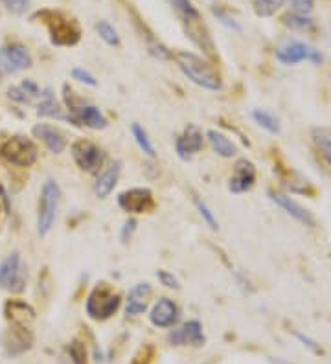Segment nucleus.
<instances>
[{
  "instance_id": "1",
  "label": "nucleus",
  "mask_w": 331,
  "mask_h": 364,
  "mask_svg": "<svg viewBox=\"0 0 331 364\" xmlns=\"http://www.w3.org/2000/svg\"><path fill=\"white\" fill-rule=\"evenodd\" d=\"M36 17H39L48 28L50 41L56 46H74L81 39V28L75 23L74 18L61 11H53V9H43L37 11Z\"/></svg>"
},
{
  "instance_id": "2",
  "label": "nucleus",
  "mask_w": 331,
  "mask_h": 364,
  "mask_svg": "<svg viewBox=\"0 0 331 364\" xmlns=\"http://www.w3.org/2000/svg\"><path fill=\"white\" fill-rule=\"evenodd\" d=\"M173 59H175L177 67L181 68L182 74L190 81H194L195 85L206 90L221 89V80L217 76V72L203 58H199L197 53L175 52Z\"/></svg>"
},
{
  "instance_id": "3",
  "label": "nucleus",
  "mask_w": 331,
  "mask_h": 364,
  "mask_svg": "<svg viewBox=\"0 0 331 364\" xmlns=\"http://www.w3.org/2000/svg\"><path fill=\"white\" fill-rule=\"evenodd\" d=\"M122 298L118 293H115L107 284H100L93 289V293L88 294L85 309L87 315L94 320H107L115 315L120 309Z\"/></svg>"
},
{
  "instance_id": "4",
  "label": "nucleus",
  "mask_w": 331,
  "mask_h": 364,
  "mask_svg": "<svg viewBox=\"0 0 331 364\" xmlns=\"http://www.w3.org/2000/svg\"><path fill=\"white\" fill-rule=\"evenodd\" d=\"M59 200H61V190H59L58 182H44L43 190H41L39 215H37V232H39V235H48V232L52 230L56 215H58Z\"/></svg>"
},
{
  "instance_id": "5",
  "label": "nucleus",
  "mask_w": 331,
  "mask_h": 364,
  "mask_svg": "<svg viewBox=\"0 0 331 364\" xmlns=\"http://www.w3.org/2000/svg\"><path fill=\"white\" fill-rule=\"evenodd\" d=\"M72 90L68 92V87H65V103L68 107V111H70L72 120H74L75 125H85L88 129L94 131H102L105 129L109 122L103 116V112L98 109L96 105H87V103H80L75 102V98L72 96Z\"/></svg>"
},
{
  "instance_id": "6",
  "label": "nucleus",
  "mask_w": 331,
  "mask_h": 364,
  "mask_svg": "<svg viewBox=\"0 0 331 364\" xmlns=\"http://www.w3.org/2000/svg\"><path fill=\"white\" fill-rule=\"evenodd\" d=\"M0 155L6 162L21 168H30L37 160V147L26 136H11L0 147Z\"/></svg>"
},
{
  "instance_id": "7",
  "label": "nucleus",
  "mask_w": 331,
  "mask_h": 364,
  "mask_svg": "<svg viewBox=\"0 0 331 364\" xmlns=\"http://www.w3.org/2000/svg\"><path fill=\"white\" fill-rule=\"evenodd\" d=\"M70 153L75 164L87 173H98L102 169L103 162H105V153L96 144H93L90 140H85V138H80V140H75L72 144Z\"/></svg>"
},
{
  "instance_id": "8",
  "label": "nucleus",
  "mask_w": 331,
  "mask_h": 364,
  "mask_svg": "<svg viewBox=\"0 0 331 364\" xmlns=\"http://www.w3.org/2000/svg\"><path fill=\"white\" fill-rule=\"evenodd\" d=\"M276 58H278L282 65H287V67L298 65L302 61H311L318 65V63L322 61V53L318 52L317 48H313V46L302 43V41H289L276 52Z\"/></svg>"
},
{
  "instance_id": "9",
  "label": "nucleus",
  "mask_w": 331,
  "mask_h": 364,
  "mask_svg": "<svg viewBox=\"0 0 331 364\" xmlns=\"http://www.w3.org/2000/svg\"><path fill=\"white\" fill-rule=\"evenodd\" d=\"M33 65L31 53L26 46L8 45L0 48V70L2 74H17Z\"/></svg>"
},
{
  "instance_id": "10",
  "label": "nucleus",
  "mask_w": 331,
  "mask_h": 364,
  "mask_svg": "<svg viewBox=\"0 0 331 364\" xmlns=\"http://www.w3.org/2000/svg\"><path fill=\"white\" fill-rule=\"evenodd\" d=\"M118 206L129 213H147L154 208V199L147 188H131L118 196Z\"/></svg>"
},
{
  "instance_id": "11",
  "label": "nucleus",
  "mask_w": 331,
  "mask_h": 364,
  "mask_svg": "<svg viewBox=\"0 0 331 364\" xmlns=\"http://www.w3.org/2000/svg\"><path fill=\"white\" fill-rule=\"evenodd\" d=\"M24 276L21 271V254H9L4 262L0 263V287L9 289L14 293L24 291Z\"/></svg>"
},
{
  "instance_id": "12",
  "label": "nucleus",
  "mask_w": 331,
  "mask_h": 364,
  "mask_svg": "<svg viewBox=\"0 0 331 364\" xmlns=\"http://www.w3.org/2000/svg\"><path fill=\"white\" fill-rule=\"evenodd\" d=\"M204 341L206 338H204L203 326L199 320H190L168 335V342L172 346H203Z\"/></svg>"
},
{
  "instance_id": "13",
  "label": "nucleus",
  "mask_w": 331,
  "mask_h": 364,
  "mask_svg": "<svg viewBox=\"0 0 331 364\" xmlns=\"http://www.w3.org/2000/svg\"><path fill=\"white\" fill-rule=\"evenodd\" d=\"M204 146V136L197 125H188L181 136H177L175 149L181 160H190L195 153H199Z\"/></svg>"
},
{
  "instance_id": "14",
  "label": "nucleus",
  "mask_w": 331,
  "mask_h": 364,
  "mask_svg": "<svg viewBox=\"0 0 331 364\" xmlns=\"http://www.w3.org/2000/svg\"><path fill=\"white\" fill-rule=\"evenodd\" d=\"M181 316V309L169 298H159L149 313V322L154 328H172Z\"/></svg>"
},
{
  "instance_id": "15",
  "label": "nucleus",
  "mask_w": 331,
  "mask_h": 364,
  "mask_svg": "<svg viewBox=\"0 0 331 364\" xmlns=\"http://www.w3.org/2000/svg\"><path fill=\"white\" fill-rule=\"evenodd\" d=\"M256 182V169H254V164L248 162L247 159H241L236 162L234 175L230 177L228 190L232 193H245V191L251 190Z\"/></svg>"
},
{
  "instance_id": "16",
  "label": "nucleus",
  "mask_w": 331,
  "mask_h": 364,
  "mask_svg": "<svg viewBox=\"0 0 331 364\" xmlns=\"http://www.w3.org/2000/svg\"><path fill=\"white\" fill-rule=\"evenodd\" d=\"M33 134L39 138L41 142L46 146L50 153L53 155H59L66 149V136L61 129H58L56 125L50 124H37L33 127Z\"/></svg>"
},
{
  "instance_id": "17",
  "label": "nucleus",
  "mask_w": 331,
  "mask_h": 364,
  "mask_svg": "<svg viewBox=\"0 0 331 364\" xmlns=\"http://www.w3.org/2000/svg\"><path fill=\"white\" fill-rule=\"evenodd\" d=\"M33 337L30 333V328H19L11 326L4 335V350L8 355H21L31 348Z\"/></svg>"
},
{
  "instance_id": "18",
  "label": "nucleus",
  "mask_w": 331,
  "mask_h": 364,
  "mask_svg": "<svg viewBox=\"0 0 331 364\" xmlns=\"http://www.w3.org/2000/svg\"><path fill=\"white\" fill-rule=\"evenodd\" d=\"M151 293H153V289H151L147 282H140V284L132 285V289L127 294V302H125V313L131 316L146 313L147 306H149Z\"/></svg>"
},
{
  "instance_id": "19",
  "label": "nucleus",
  "mask_w": 331,
  "mask_h": 364,
  "mask_svg": "<svg viewBox=\"0 0 331 364\" xmlns=\"http://www.w3.org/2000/svg\"><path fill=\"white\" fill-rule=\"evenodd\" d=\"M4 315L11 322V326H19V328H30L31 322L36 320L33 307L24 300H8L4 306Z\"/></svg>"
},
{
  "instance_id": "20",
  "label": "nucleus",
  "mask_w": 331,
  "mask_h": 364,
  "mask_svg": "<svg viewBox=\"0 0 331 364\" xmlns=\"http://www.w3.org/2000/svg\"><path fill=\"white\" fill-rule=\"evenodd\" d=\"M269 196H270V199H273V203H276L280 208L285 210V212L289 213L293 219H296V221L302 223V225H305V227H313L315 225L313 213L309 212L308 208H304L300 203H296L295 199H291V197H287V196H282V193H273V191H270Z\"/></svg>"
},
{
  "instance_id": "21",
  "label": "nucleus",
  "mask_w": 331,
  "mask_h": 364,
  "mask_svg": "<svg viewBox=\"0 0 331 364\" xmlns=\"http://www.w3.org/2000/svg\"><path fill=\"white\" fill-rule=\"evenodd\" d=\"M120 173H122V162L116 160V162H112V164L96 178V182H94V196H96L98 199H105V197H109L110 191L115 190L116 184H118Z\"/></svg>"
},
{
  "instance_id": "22",
  "label": "nucleus",
  "mask_w": 331,
  "mask_h": 364,
  "mask_svg": "<svg viewBox=\"0 0 331 364\" xmlns=\"http://www.w3.org/2000/svg\"><path fill=\"white\" fill-rule=\"evenodd\" d=\"M206 138L210 147L214 149V153L219 155L221 159H232V156L238 155V146H236L226 134L219 133V131L216 129H210L206 133Z\"/></svg>"
},
{
  "instance_id": "23",
  "label": "nucleus",
  "mask_w": 331,
  "mask_h": 364,
  "mask_svg": "<svg viewBox=\"0 0 331 364\" xmlns=\"http://www.w3.org/2000/svg\"><path fill=\"white\" fill-rule=\"evenodd\" d=\"M43 100H41V103L37 105V114L39 116H46V118H59V120H68L74 124V120H72L70 116H66L65 112H63L61 105H59L58 102H56V96H53V92L50 89L44 90L43 94Z\"/></svg>"
},
{
  "instance_id": "24",
  "label": "nucleus",
  "mask_w": 331,
  "mask_h": 364,
  "mask_svg": "<svg viewBox=\"0 0 331 364\" xmlns=\"http://www.w3.org/2000/svg\"><path fill=\"white\" fill-rule=\"evenodd\" d=\"M168 2L175 9L177 15L182 18L184 24L191 26L195 23H201V14H199V9L195 8L191 0H168Z\"/></svg>"
},
{
  "instance_id": "25",
  "label": "nucleus",
  "mask_w": 331,
  "mask_h": 364,
  "mask_svg": "<svg viewBox=\"0 0 331 364\" xmlns=\"http://www.w3.org/2000/svg\"><path fill=\"white\" fill-rule=\"evenodd\" d=\"M252 118H254V122H256L258 125H260L261 129L269 131L270 134H280V122L278 118L274 114H270L269 111H265V109H254L252 111Z\"/></svg>"
},
{
  "instance_id": "26",
  "label": "nucleus",
  "mask_w": 331,
  "mask_h": 364,
  "mask_svg": "<svg viewBox=\"0 0 331 364\" xmlns=\"http://www.w3.org/2000/svg\"><path fill=\"white\" fill-rule=\"evenodd\" d=\"M315 144H317L318 151L322 153L324 160L331 168V133L327 129H315L313 131Z\"/></svg>"
},
{
  "instance_id": "27",
  "label": "nucleus",
  "mask_w": 331,
  "mask_h": 364,
  "mask_svg": "<svg viewBox=\"0 0 331 364\" xmlns=\"http://www.w3.org/2000/svg\"><path fill=\"white\" fill-rule=\"evenodd\" d=\"M283 2L285 0H252L258 17H273L282 8Z\"/></svg>"
},
{
  "instance_id": "28",
  "label": "nucleus",
  "mask_w": 331,
  "mask_h": 364,
  "mask_svg": "<svg viewBox=\"0 0 331 364\" xmlns=\"http://www.w3.org/2000/svg\"><path fill=\"white\" fill-rule=\"evenodd\" d=\"M131 131H132V136H135V142L138 144V147H140L142 151L146 153L147 156H151V159H153V156H154V147H153V144H151L149 136H147L146 129H144L142 125L132 124Z\"/></svg>"
},
{
  "instance_id": "29",
  "label": "nucleus",
  "mask_w": 331,
  "mask_h": 364,
  "mask_svg": "<svg viewBox=\"0 0 331 364\" xmlns=\"http://www.w3.org/2000/svg\"><path fill=\"white\" fill-rule=\"evenodd\" d=\"M96 31L109 46H120L118 30H116L110 23H107V21H100V23L96 24Z\"/></svg>"
},
{
  "instance_id": "30",
  "label": "nucleus",
  "mask_w": 331,
  "mask_h": 364,
  "mask_svg": "<svg viewBox=\"0 0 331 364\" xmlns=\"http://www.w3.org/2000/svg\"><path fill=\"white\" fill-rule=\"evenodd\" d=\"M66 357H68V363L70 364H85V348L80 341H74L70 346L66 348Z\"/></svg>"
},
{
  "instance_id": "31",
  "label": "nucleus",
  "mask_w": 331,
  "mask_h": 364,
  "mask_svg": "<svg viewBox=\"0 0 331 364\" xmlns=\"http://www.w3.org/2000/svg\"><path fill=\"white\" fill-rule=\"evenodd\" d=\"M195 206H197L199 213H201V218H203L204 221H206L208 227L212 228V230H217V228H219V225H217L216 215H214L212 210L208 208L206 203H203V200H201V199H195Z\"/></svg>"
},
{
  "instance_id": "32",
  "label": "nucleus",
  "mask_w": 331,
  "mask_h": 364,
  "mask_svg": "<svg viewBox=\"0 0 331 364\" xmlns=\"http://www.w3.org/2000/svg\"><path fill=\"white\" fill-rule=\"evenodd\" d=\"M157 278H159V282L164 285V287L173 289V291H181V282L177 280V278L172 274V272H168V271H157Z\"/></svg>"
},
{
  "instance_id": "33",
  "label": "nucleus",
  "mask_w": 331,
  "mask_h": 364,
  "mask_svg": "<svg viewBox=\"0 0 331 364\" xmlns=\"http://www.w3.org/2000/svg\"><path fill=\"white\" fill-rule=\"evenodd\" d=\"M72 77H74L75 81H80V83L88 85V87H96L98 85L96 77H94L88 70H85V68H74V70H72Z\"/></svg>"
},
{
  "instance_id": "34",
  "label": "nucleus",
  "mask_w": 331,
  "mask_h": 364,
  "mask_svg": "<svg viewBox=\"0 0 331 364\" xmlns=\"http://www.w3.org/2000/svg\"><path fill=\"white\" fill-rule=\"evenodd\" d=\"M31 0H2V4L15 15H22L30 8Z\"/></svg>"
},
{
  "instance_id": "35",
  "label": "nucleus",
  "mask_w": 331,
  "mask_h": 364,
  "mask_svg": "<svg viewBox=\"0 0 331 364\" xmlns=\"http://www.w3.org/2000/svg\"><path fill=\"white\" fill-rule=\"evenodd\" d=\"M291 8L295 9V14L298 15H309L313 11L315 0H289Z\"/></svg>"
},
{
  "instance_id": "36",
  "label": "nucleus",
  "mask_w": 331,
  "mask_h": 364,
  "mask_svg": "<svg viewBox=\"0 0 331 364\" xmlns=\"http://www.w3.org/2000/svg\"><path fill=\"white\" fill-rule=\"evenodd\" d=\"M283 21H285L287 26L302 28V30H304V28H308L309 24H311V21H309V18H308V15H298V14L287 15V17L283 18Z\"/></svg>"
},
{
  "instance_id": "37",
  "label": "nucleus",
  "mask_w": 331,
  "mask_h": 364,
  "mask_svg": "<svg viewBox=\"0 0 331 364\" xmlns=\"http://www.w3.org/2000/svg\"><path fill=\"white\" fill-rule=\"evenodd\" d=\"M135 230H137V219L129 218L127 221L124 223L122 232H120V237H122V241H124V243H127V241L132 237V234H135Z\"/></svg>"
},
{
  "instance_id": "38",
  "label": "nucleus",
  "mask_w": 331,
  "mask_h": 364,
  "mask_svg": "<svg viewBox=\"0 0 331 364\" xmlns=\"http://www.w3.org/2000/svg\"><path fill=\"white\" fill-rule=\"evenodd\" d=\"M8 96H9V100H14V102H17V103H31V98L28 96L26 92H24V90L21 89V87H11L8 92Z\"/></svg>"
},
{
  "instance_id": "39",
  "label": "nucleus",
  "mask_w": 331,
  "mask_h": 364,
  "mask_svg": "<svg viewBox=\"0 0 331 364\" xmlns=\"http://www.w3.org/2000/svg\"><path fill=\"white\" fill-rule=\"evenodd\" d=\"M21 89L24 90V92L28 94V96H30V98H33V96H39V87H37L36 83H33V81H30V80H24L21 83Z\"/></svg>"
},
{
  "instance_id": "40",
  "label": "nucleus",
  "mask_w": 331,
  "mask_h": 364,
  "mask_svg": "<svg viewBox=\"0 0 331 364\" xmlns=\"http://www.w3.org/2000/svg\"><path fill=\"white\" fill-rule=\"evenodd\" d=\"M214 15H216L217 18H221V23L226 24V26H228V28H234V30H239L238 24H236L234 21H230V18L226 17V15L223 14V11H221V9H216V8H214Z\"/></svg>"
},
{
  "instance_id": "41",
  "label": "nucleus",
  "mask_w": 331,
  "mask_h": 364,
  "mask_svg": "<svg viewBox=\"0 0 331 364\" xmlns=\"http://www.w3.org/2000/svg\"><path fill=\"white\" fill-rule=\"evenodd\" d=\"M296 337L300 338V341L304 342V344H305V346H308V348H311V350L318 351V348H317V342H313V341H311V338L304 337V335H302V333H296Z\"/></svg>"
},
{
  "instance_id": "42",
  "label": "nucleus",
  "mask_w": 331,
  "mask_h": 364,
  "mask_svg": "<svg viewBox=\"0 0 331 364\" xmlns=\"http://www.w3.org/2000/svg\"><path fill=\"white\" fill-rule=\"evenodd\" d=\"M0 80H2V70H0Z\"/></svg>"
}]
</instances>
